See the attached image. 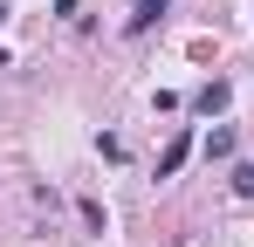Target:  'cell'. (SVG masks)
Instances as JSON below:
<instances>
[{
    "mask_svg": "<svg viewBox=\"0 0 254 247\" xmlns=\"http://www.w3.org/2000/svg\"><path fill=\"white\" fill-rule=\"evenodd\" d=\"M227 96H234L227 82H206V89L192 96V110H199V117H220V110H227Z\"/></svg>",
    "mask_w": 254,
    "mask_h": 247,
    "instance_id": "obj_1",
    "label": "cell"
},
{
    "mask_svg": "<svg viewBox=\"0 0 254 247\" xmlns=\"http://www.w3.org/2000/svg\"><path fill=\"white\" fill-rule=\"evenodd\" d=\"M186 151H192V130H179V137L165 144V158H158V179H172V172L186 165Z\"/></svg>",
    "mask_w": 254,
    "mask_h": 247,
    "instance_id": "obj_2",
    "label": "cell"
},
{
    "mask_svg": "<svg viewBox=\"0 0 254 247\" xmlns=\"http://www.w3.org/2000/svg\"><path fill=\"white\" fill-rule=\"evenodd\" d=\"M158 14H165V0H130V35H144Z\"/></svg>",
    "mask_w": 254,
    "mask_h": 247,
    "instance_id": "obj_3",
    "label": "cell"
},
{
    "mask_svg": "<svg viewBox=\"0 0 254 247\" xmlns=\"http://www.w3.org/2000/svg\"><path fill=\"white\" fill-rule=\"evenodd\" d=\"M206 158H234V130H227V124L206 130Z\"/></svg>",
    "mask_w": 254,
    "mask_h": 247,
    "instance_id": "obj_4",
    "label": "cell"
},
{
    "mask_svg": "<svg viewBox=\"0 0 254 247\" xmlns=\"http://www.w3.org/2000/svg\"><path fill=\"white\" fill-rule=\"evenodd\" d=\"M234 192H241V199H254V165H234Z\"/></svg>",
    "mask_w": 254,
    "mask_h": 247,
    "instance_id": "obj_5",
    "label": "cell"
}]
</instances>
